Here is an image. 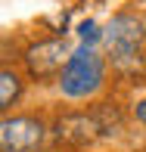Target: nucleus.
<instances>
[{
  "instance_id": "1",
  "label": "nucleus",
  "mask_w": 146,
  "mask_h": 152,
  "mask_svg": "<svg viewBox=\"0 0 146 152\" xmlns=\"http://www.w3.org/2000/svg\"><path fill=\"white\" fill-rule=\"evenodd\" d=\"M103 78H106V62H103V56L93 47L81 44L72 53V59L65 62V68H62V75L56 81H59V90L68 99H84V96H93L103 87Z\"/></svg>"
},
{
  "instance_id": "2",
  "label": "nucleus",
  "mask_w": 146,
  "mask_h": 152,
  "mask_svg": "<svg viewBox=\"0 0 146 152\" xmlns=\"http://www.w3.org/2000/svg\"><path fill=\"white\" fill-rule=\"evenodd\" d=\"M143 40H146V25L137 16H128V12L115 16L112 22L106 25V31H103V44H106V50H109V59H112L118 68L137 65Z\"/></svg>"
},
{
  "instance_id": "3",
  "label": "nucleus",
  "mask_w": 146,
  "mask_h": 152,
  "mask_svg": "<svg viewBox=\"0 0 146 152\" xmlns=\"http://www.w3.org/2000/svg\"><path fill=\"white\" fill-rule=\"evenodd\" d=\"M75 50H68V44L62 37H53V40H40L25 50V68L34 81H44V78H53V75H62L65 62L72 59Z\"/></svg>"
},
{
  "instance_id": "4",
  "label": "nucleus",
  "mask_w": 146,
  "mask_h": 152,
  "mask_svg": "<svg viewBox=\"0 0 146 152\" xmlns=\"http://www.w3.org/2000/svg\"><path fill=\"white\" fill-rule=\"evenodd\" d=\"M44 143V124L31 115H6L0 121V149L3 152H34Z\"/></svg>"
},
{
  "instance_id": "5",
  "label": "nucleus",
  "mask_w": 146,
  "mask_h": 152,
  "mask_svg": "<svg viewBox=\"0 0 146 152\" xmlns=\"http://www.w3.org/2000/svg\"><path fill=\"white\" fill-rule=\"evenodd\" d=\"M19 96H22V81H19V75L10 72V68H3V72H0V109L6 112Z\"/></svg>"
},
{
  "instance_id": "6",
  "label": "nucleus",
  "mask_w": 146,
  "mask_h": 152,
  "mask_svg": "<svg viewBox=\"0 0 146 152\" xmlns=\"http://www.w3.org/2000/svg\"><path fill=\"white\" fill-rule=\"evenodd\" d=\"M78 34H81V40H84L87 47H93V40H100V37H103V31H96V22H90V19L78 25Z\"/></svg>"
},
{
  "instance_id": "7",
  "label": "nucleus",
  "mask_w": 146,
  "mask_h": 152,
  "mask_svg": "<svg viewBox=\"0 0 146 152\" xmlns=\"http://www.w3.org/2000/svg\"><path fill=\"white\" fill-rule=\"evenodd\" d=\"M134 112H137V118L146 124V99H140V102H137V109H134Z\"/></svg>"
}]
</instances>
